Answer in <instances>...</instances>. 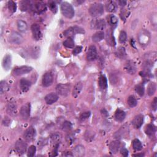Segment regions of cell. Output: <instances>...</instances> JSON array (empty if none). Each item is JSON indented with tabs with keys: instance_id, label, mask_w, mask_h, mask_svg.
Listing matches in <instances>:
<instances>
[{
	"instance_id": "obj_1",
	"label": "cell",
	"mask_w": 157,
	"mask_h": 157,
	"mask_svg": "<svg viewBox=\"0 0 157 157\" xmlns=\"http://www.w3.org/2000/svg\"><path fill=\"white\" fill-rule=\"evenodd\" d=\"M61 11L64 17L68 19H72L74 15L73 7L68 2H63L61 4Z\"/></svg>"
},
{
	"instance_id": "obj_2",
	"label": "cell",
	"mask_w": 157,
	"mask_h": 157,
	"mask_svg": "<svg viewBox=\"0 0 157 157\" xmlns=\"http://www.w3.org/2000/svg\"><path fill=\"white\" fill-rule=\"evenodd\" d=\"M90 14L93 17H98L104 13V6L101 3H95L89 8Z\"/></svg>"
},
{
	"instance_id": "obj_3",
	"label": "cell",
	"mask_w": 157,
	"mask_h": 157,
	"mask_svg": "<svg viewBox=\"0 0 157 157\" xmlns=\"http://www.w3.org/2000/svg\"><path fill=\"white\" fill-rule=\"evenodd\" d=\"M71 89V85L70 84L65 83L62 84L60 83L56 87V91H57V93L62 96H67L69 95V93Z\"/></svg>"
},
{
	"instance_id": "obj_4",
	"label": "cell",
	"mask_w": 157,
	"mask_h": 157,
	"mask_svg": "<svg viewBox=\"0 0 157 157\" xmlns=\"http://www.w3.org/2000/svg\"><path fill=\"white\" fill-rule=\"evenodd\" d=\"M32 70L33 68L30 66H22L14 68L13 71V74L15 76H19L29 73Z\"/></svg>"
},
{
	"instance_id": "obj_5",
	"label": "cell",
	"mask_w": 157,
	"mask_h": 157,
	"mask_svg": "<svg viewBox=\"0 0 157 157\" xmlns=\"http://www.w3.org/2000/svg\"><path fill=\"white\" fill-rule=\"evenodd\" d=\"M15 150L19 155L25 154L27 150V144L22 140H19L15 143Z\"/></svg>"
},
{
	"instance_id": "obj_6",
	"label": "cell",
	"mask_w": 157,
	"mask_h": 157,
	"mask_svg": "<svg viewBox=\"0 0 157 157\" xmlns=\"http://www.w3.org/2000/svg\"><path fill=\"white\" fill-rule=\"evenodd\" d=\"M9 41L13 44L19 45L24 41V39L22 36L18 33L17 32H13L9 36Z\"/></svg>"
},
{
	"instance_id": "obj_7",
	"label": "cell",
	"mask_w": 157,
	"mask_h": 157,
	"mask_svg": "<svg viewBox=\"0 0 157 157\" xmlns=\"http://www.w3.org/2000/svg\"><path fill=\"white\" fill-rule=\"evenodd\" d=\"M36 136V130L33 127H30L26 129L23 134V138L26 141L31 142L33 140Z\"/></svg>"
},
{
	"instance_id": "obj_8",
	"label": "cell",
	"mask_w": 157,
	"mask_h": 157,
	"mask_svg": "<svg viewBox=\"0 0 157 157\" xmlns=\"http://www.w3.org/2000/svg\"><path fill=\"white\" fill-rule=\"evenodd\" d=\"M30 107L31 106L30 103H27L21 107L20 114H21L22 118L23 120H27L29 119L30 116Z\"/></svg>"
},
{
	"instance_id": "obj_9",
	"label": "cell",
	"mask_w": 157,
	"mask_h": 157,
	"mask_svg": "<svg viewBox=\"0 0 157 157\" xmlns=\"http://www.w3.org/2000/svg\"><path fill=\"white\" fill-rule=\"evenodd\" d=\"M129 134V127L127 125L122 126L121 128L119 129L118 131H117L115 134V138L120 139L126 138L127 136H128Z\"/></svg>"
},
{
	"instance_id": "obj_10",
	"label": "cell",
	"mask_w": 157,
	"mask_h": 157,
	"mask_svg": "<svg viewBox=\"0 0 157 157\" xmlns=\"http://www.w3.org/2000/svg\"><path fill=\"white\" fill-rule=\"evenodd\" d=\"M106 26V22L104 21V19H96L95 21H93L91 23V28H92L99 30H103L105 29Z\"/></svg>"
},
{
	"instance_id": "obj_11",
	"label": "cell",
	"mask_w": 157,
	"mask_h": 157,
	"mask_svg": "<svg viewBox=\"0 0 157 157\" xmlns=\"http://www.w3.org/2000/svg\"><path fill=\"white\" fill-rule=\"evenodd\" d=\"M53 83V76L50 72H47L44 74L42 77V83L44 87H48L50 86Z\"/></svg>"
},
{
	"instance_id": "obj_12",
	"label": "cell",
	"mask_w": 157,
	"mask_h": 157,
	"mask_svg": "<svg viewBox=\"0 0 157 157\" xmlns=\"http://www.w3.org/2000/svg\"><path fill=\"white\" fill-rule=\"evenodd\" d=\"M97 57V50L95 46H90L87 54V59L88 61H93Z\"/></svg>"
},
{
	"instance_id": "obj_13",
	"label": "cell",
	"mask_w": 157,
	"mask_h": 157,
	"mask_svg": "<svg viewBox=\"0 0 157 157\" xmlns=\"http://www.w3.org/2000/svg\"><path fill=\"white\" fill-rule=\"evenodd\" d=\"M31 31L32 34H33V38L36 40V41H38L41 38V29H40V26L38 25V24H33L31 26Z\"/></svg>"
},
{
	"instance_id": "obj_14",
	"label": "cell",
	"mask_w": 157,
	"mask_h": 157,
	"mask_svg": "<svg viewBox=\"0 0 157 157\" xmlns=\"http://www.w3.org/2000/svg\"><path fill=\"white\" fill-rule=\"evenodd\" d=\"M144 122V116L141 114L136 115L132 121V125L135 128L139 129L142 125Z\"/></svg>"
},
{
	"instance_id": "obj_15",
	"label": "cell",
	"mask_w": 157,
	"mask_h": 157,
	"mask_svg": "<svg viewBox=\"0 0 157 157\" xmlns=\"http://www.w3.org/2000/svg\"><path fill=\"white\" fill-rule=\"evenodd\" d=\"M7 113L11 115H16L17 112V104L14 101H11L7 104Z\"/></svg>"
},
{
	"instance_id": "obj_16",
	"label": "cell",
	"mask_w": 157,
	"mask_h": 157,
	"mask_svg": "<svg viewBox=\"0 0 157 157\" xmlns=\"http://www.w3.org/2000/svg\"><path fill=\"white\" fill-rule=\"evenodd\" d=\"M32 10H34L39 13H43V12L46 10V4L42 1H38L33 4V8Z\"/></svg>"
},
{
	"instance_id": "obj_17",
	"label": "cell",
	"mask_w": 157,
	"mask_h": 157,
	"mask_svg": "<svg viewBox=\"0 0 157 157\" xmlns=\"http://www.w3.org/2000/svg\"><path fill=\"white\" fill-rule=\"evenodd\" d=\"M31 85V82L26 79L23 78L20 81V88L23 92H26L28 91Z\"/></svg>"
},
{
	"instance_id": "obj_18",
	"label": "cell",
	"mask_w": 157,
	"mask_h": 157,
	"mask_svg": "<svg viewBox=\"0 0 157 157\" xmlns=\"http://www.w3.org/2000/svg\"><path fill=\"white\" fill-rule=\"evenodd\" d=\"M85 148L82 145H78V146H76L74 148L73 151H72V155L75 156L81 157L85 155Z\"/></svg>"
},
{
	"instance_id": "obj_19",
	"label": "cell",
	"mask_w": 157,
	"mask_h": 157,
	"mask_svg": "<svg viewBox=\"0 0 157 157\" xmlns=\"http://www.w3.org/2000/svg\"><path fill=\"white\" fill-rule=\"evenodd\" d=\"M125 69L127 72L131 75L134 74L136 72V64L132 61H129L127 63L125 66Z\"/></svg>"
},
{
	"instance_id": "obj_20",
	"label": "cell",
	"mask_w": 157,
	"mask_h": 157,
	"mask_svg": "<svg viewBox=\"0 0 157 157\" xmlns=\"http://www.w3.org/2000/svg\"><path fill=\"white\" fill-rule=\"evenodd\" d=\"M58 99V95L54 93H51L48 94L45 97V101L47 104H52L57 102Z\"/></svg>"
},
{
	"instance_id": "obj_21",
	"label": "cell",
	"mask_w": 157,
	"mask_h": 157,
	"mask_svg": "<svg viewBox=\"0 0 157 157\" xmlns=\"http://www.w3.org/2000/svg\"><path fill=\"white\" fill-rule=\"evenodd\" d=\"M11 63H12V58L10 55H6L5 57H4L2 62V65L4 69L6 71L9 70L11 66Z\"/></svg>"
},
{
	"instance_id": "obj_22",
	"label": "cell",
	"mask_w": 157,
	"mask_h": 157,
	"mask_svg": "<svg viewBox=\"0 0 157 157\" xmlns=\"http://www.w3.org/2000/svg\"><path fill=\"white\" fill-rule=\"evenodd\" d=\"M120 147V142L119 140H114L112 141L109 146V149L111 154H115L117 153Z\"/></svg>"
},
{
	"instance_id": "obj_23",
	"label": "cell",
	"mask_w": 157,
	"mask_h": 157,
	"mask_svg": "<svg viewBox=\"0 0 157 157\" xmlns=\"http://www.w3.org/2000/svg\"><path fill=\"white\" fill-rule=\"evenodd\" d=\"M126 117V114L123 111L120 109H117L115 113V119L117 122H122L125 120Z\"/></svg>"
},
{
	"instance_id": "obj_24",
	"label": "cell",
	"mask_w": 157,
	"mask_h": 157,
	"mask_svg": "<svg viewBox=\"0 0 157 157\" xmlns=\"http://www.w3.org/2000/svg\"><path fill=\"white\" fill-rule=\"evenodd\" d=\"M83 88V84L81 82H78L74 85V87L73 88V91H72V96L74 98H77L79 96V95L80 93Z\"/></svg>"
},
{
	"instance_id": "obj_25",
	"label": "cell",
	"mask_w": 157,
	"mask_h": 157,
	"mask_svg": "<svg viewBox=\"0 0 157 157\" xmlns=\"http://www.w3.org/2000/svg\"><path fill=\"white\" fill-rule=\"evenodd\" d=\"M33 3L30 1H23L21 3V9L23 11L32 10Z\"/></svg>"
},
{
	"instance_id": "obj_26",
	"label": "cell",
	"mask_w": 157,
	"mask_h": 157,
	"mask_svg": "<svg viewBox=\"0 0 157 157\" xmlns=\"http://www.w3.org/2000/svg\"><path fill=\"white\" fill-rule=\"evenodd\" d=\"M99 86L102 90H105L107 88V80L105 76L101 75L99 78Z\"/></svg>"
},
{
	"instance_id": "obj_27",
	"label": "cell",
	"mask_w": 157,
	"mask_h": 157,
	"mask_svg": "<svg viewBox=\"0 0 157 157\" xmlns=\"http://www.w3.org/2000/svg\"><path fill=\"white\" fill-rule=\"evenodd\" d=\"M104 38V33L103 31L96 32L95 34L92 36V41L95 42H99L101 41Z\"/></svg>"
},
{
	"instance_id": "obj_28",
	"label": "cell",
	"mask_w": 157,
	"mask_h": 157,
	"mask_svg": "<svg viewBox=\"0 0 157 157\" xmlns=\"http://www.w3.org/2000/svg\"><path fill=\"white\" fill-rule=\"evenodd\" d=\"M145 132L148 136L154 135L156 132V128L152 124H148L145 128Z\"/></svg>"
},
{
	"instance_id": "obj_29",
	"label": "cell",
	"mask_w": 157,
	"mask_h": 157,
	"mask_svg": "<svg viewBox=\"0 0 157 157\" xmlns=\"http://www.w3.org/2000/svg\"><path fill=\"white\" fill-rule=\"evenodd\" d=\"M61 139H62V135L60 133H58V132H55V133L52 134L50 137L51 142L54 144L55 145L58 144Z\"/></svg>"
},
{
	"instance_id": "obj_30",
	"label": "cell",
	"mask_w": 157,
	"mask_h": 157,
	"mask_svg": "<svg viewBox=\"0 0 157 157\" xmlns=\"http://www.w3.org/2000/svg\"><path fill=\"white\" fill-rule=\"evenodd\" d=\"M76 34L74 27H70L63 32V35L68 38H73Z\"/></svg>"
},
{
	"instance_id": "obj_31",
	"label": "cell",
	"mask_w": 157,
	"mask_h": 157,
	"mask_svg": "<svg viewBox=\"0 0 157 157\" xmlns=\"http://www.w3.org/2000/svg\"><path fill=\"white\" fill-rule=\"evenodd\" d=\"M156 89V85L155 82H150L147 87V93L149 96L154 95Z\"/></svg>"
},
{
	"instance_id": "obj_32",
	"label": "cell",
	"mask_w": 157,
	"mask_h": 157,
	"mask_svg": "<svg viewBox=\"0 0 157 157\" xmlns=\"http://www.w3.org/2000/svg\"><path fill=\"white\" fill-rule=\"evenodd\" d=\"M17 27L20 31L25 32L28 28V25L25 21H23L22 20H19L17 21Z\"/></svg>"
},
{
	"instance_id": "obj_33",
	"label": "cell",
	"mask_w": 157,
	"mask_h": 157,
	"mask_svg": "<svg viewBox=\"0 0 157 157\" xmlns=\"http://www.w3.org/2000/svg\"><path fill=\"white\" fill-rule=\"evenodd\" d=\"M106 11L109 13H112L114 12L116 9V4L114 1H108L106 5Z\"/></svg>"
},
{
	"instance_id": "obj_34",
	"label": "cell",
	"mask_w": 157,
	"mask_h": 157,
	"mask_svg": "<svg viewBox=\"0 0 157 157\" xmlns=\"http://www.w3.org/2000/svg\"><path fill=\"white\" fill-rule=\"evenodd\" d=\"M132 147L136 151H140L142 149V144L138 139H135L132 141Z\"/></svg>"
},
{
	"instance_id": "obj_35",
	"label": "cell",
	"mask_w": 157,
	"mask_h": 157,
	"mask_svg": "<svg viewBox=\"0 0 157 157\" xmlns=\"http://www.w3.org/2000/svg\"><path fill=\"white\" fill-rule=\"evenodd\" d=\"M9 86L8 85V83L5 80L1 81V82H0V92H1V93H4L5 92L9 90Z\"/></svg>"
},
{
	"instance_id": "obj_36",
	"label": "cell",
	"mask_w": 157,
	"mask_h": 157,
	"mask_svg": "<svg viewBox=\"0 0 157 157\" xmlns=\"http://www.w3.org/2000/svg\"><path fill=\"white\" fill-rule=\"evenodd\" d=\"M74 42L72 38H68L63 42V46L67 48H70V49H72L74 47Z\"/></svg>"
},
{
	"instance_id": "obj_37",
	"label": "cell",
	"mask_w": 157,
	"mask_h": 157,
	"mask_svg": "<svg viewBox=\"0 0 157 157\" xmlns=\"http://www.w3.org/2000/svg\"><path fill=\"white\" fill-rule=\"evenodd\" d=\"M127 103H128V105L130 107H134L136 106L137 104H138L136 99L134 98V96H129L128 98Z\"/></svg>"
},
{
	"instance_id": "obj_38",
	"label": "cell",
	"mask_w": 157,
	"mask_h": 157,
	"mask_svg": "<svg viewBox=\"0 0 157 157\" xmlns=\"http://www.w3.org/2000/svg\"><path fill=\"white\" fill-rule=\"evenodd\" d=\"M7 8L12 13H14L17 10V5L16 3L13 1H9L7 2Z\"/></svg>"
},
{
	"instance_id": "obj_39",
	"label": "cell",
	"mask_w": 157,
	"mask_h": 157,
	"mask_svg": "<svg viewBox=\"0 0 157 157\" xmlns=\"http://www.w3.org/2000/svg\"><path fill=\"white\" fill-rule=\"evenodd\" d=\"M48 6H49V7L50 10L52 12V13L55 14L57 13L58 11V7L57 4L55 1H50L49 2V4H48Z\"/></svg>"
},
{
	"instance_id": "obj_40",
	"label": "cell",
	"mask_w": 157,
	"mask_h": 157,
	"mask_svg": "<svg viewBox=\"0 0 157 157\" xmlns=\"http://www.w3.org/2000/svg\"><path fill=\"white\" fill-rule=\"evenodd\" d=\"M135 91L140 96H143L144 95V87L141 84H139L135 87Z\"/></svg>"
},
{
	"instance_id": "obj_41",
	"label": "cell",
	"mask_w": 157,
	"mask_h": 157,
	"mask_svg": "<svg viewBox=\"0 0 157 157\" xmlns=\"http://www.w3.org/2000/svg\"><path fill=\"white\" fill-rule=\"evenodd\" d=\"M62 130L64 131H69L72 129V124L69 121L64 122L62 125Z\"/></svg>"
},
{
	"instance_id": "obj_42",
	"label": "cell",
	"mask_w": 157,
	"mask_h": 157,
	"mask_svg": "<svg viewBox=\"0 0 157 157\" xmlns=\"http://www.w3.org/2000/svg\"><path fill=\"white\" fill-rule=\"evenodd\" d=\"M94 137H95L94 132L88 131L85 132V138L87 141H88V142L91 141V140L94 139Z\"/></svg>"
},
{
	"instance_id": "obj_43",
	"label": "cell",
	"mask_w": 157,
	"mask_h": 157,
	"mask_svg": "<svg viewBox=\"0 0 157 157\" xmlns=\"http://www.w3.org/2000/svg\"><path fill=\"white\" fill-rule=\"evenodd\" d=\"M116 54L119 58H123L124 57H125L126 52H125V48L123 47H119L117 51Z\"/></svg>"
},
{
	"instance_id": "obj_44",
	"label": "cell",
	"mask_w": 157,
	"mask_h": 157,
	"mask_svg": "<svg viewBox=\"0 0 157 157\" xmlns=\"http://www.w3.org/2000/svg\"><path fill=\"white\" fill-rule=\"evenodd\" d=\"M127 39V35L126 32L124 31H122L121 32H120V36H119V42L120 43L123 44V43L126 42Z\"/></svg>"
},
{
	"instance_id": "obj_45",
	"label": "cell",
	"mask_w": 157,
	"mask_h": 157,
	"mask_svg": "<svg viewBox=\"0 0 157 157\" xmlns=\"http://www.w3.org/2000/svg\"><path fill=\"white\" fill-rule=\"evenodd\" d=\"M36 148L34 146H31L28 150V152H27V156H34L35 154H36Z\"/></svg>"
},
{
	"instance_id": "obj_46",
	"label": "cell",
	"mask_w": 157,
	"mask_h": 157,
	"mask_svg": "<svg viewBox=\"0 0 157 157\" xmlns=\"http://www.w3.org/2000/svg\"><path fill=\"white\" fill-rule=\"evenodd\" d=\"M109 22L112 26H116L118 23V19L114 15H111L109 17Z\"/></svg>"
},
{
	"instance_id": "obj_47",
	"label": "cell",
	"mask_w": 157,
	"mask_h": 157,
	"mask_svg": "<svg viewBox=\"0 0 157 157\" xmlns=\"http://www.w3.org/2000/svg\"><path fill=\"white\" fill-rule=\"evenodd\" d=\"M107 42L111 44L112 46H115V40L113 38V36L112 35V33H110V32H108L107 34Z\"/></svg>"
},
{
	"instance_id": "obj_48",
	"label": "cell",
	"mask_w": 157,
	"mask_h": 157,
	"mask_svg": "<svg viewBox=\"0 0 157 157\" xmlns=\"http://www.w3.org/2000/svg\"><path fill=\"white\" fill-rule=\"evenodd\" d=\"M90 114H91L90 112H83V113L80 116V120H82V121H84V120H85L88 118H89Z\"/></svg>"
},
{
	"instance_id": "obj_49",
	"label": "cell",
	"mask_w": 157,
	"mask_h": 157,
	"mask_svg": "<svg viewBox=\"0 0 157 157\" xmlns=\"http://www.w3.org/2000/svg\"><path fill=\"white\" fill-rule=\"evenodd\" d=\"M82 47L77 46L74 49L73 52H72V54H73L74 55H77L82 52Z\"/></svg>"
},
{
	"instance_id": "obj_50",
	"label": "cell",
	"mask_w": 157,
	"mask_h": 157,
	"mask_svg": "<svg viewBox=\"0 0 157 157\" xmlns=\"http://www.w3.org/2000/svg\"><path fill=\"white\" fill-rule=\"evenodd\" d=\"M110 80H111V82L112 83V84H115V83H117L118 82V78L116 76H115L114 74H112L111 77H110Z\"/></svg>"
},
{
	"instance_id": "obj_51",
	"label": "cell",
	"mask_w": 157,
	"mask_h": 157,
	"mask_svg": "<svg viewBox=\"0 0 157 157\" xmlns=\"http://www.w3.org/2000/svg\"><path fill=\"white\" fill-rule=\"evenodd\" d=\"M74 29L75 30L76 33H80V34H83L85 33V31L83 28L80 27H78V26H74Z\"/></svg>"
},
{
	"instance_id": "obj_52",
	"label": "cell",
	"mask_w": 157,
	"mask_h": 157,
	"mask_svg": "<svg viewBox=\"0 0 157 157\" xmlns=\"http://www.w3.org/2000/svg\"><path fill=\"white\" fill-rule=\"evenodd\" d=\"M120 153H121V154L124 156H127L128 155V150L125 147H122L121 149H120Z\"/></svg>"
},
{
	"instance_id": "obj_53",
	"label": "cell",
	"mask_w": 157,
	"mask_h": 157,
	"mask_svg": "<svg viewBox=\"0 0 157 157\" xmlns=\"http://www.w3.org/2000/svg\"><path fill=\"white\" fill-rule=\"evenodd\" d=\"M152 109L154 111L156 110V107H157V98H155L154 101H153L152 104Z\"/></svg>"
},
{
	"instance_id": "obj_54",
	"label": "cell",
	"mask_w": 157,
	"mask_h": 157,
	"mask_svg": "<svg viewBox=\"0 0 157 157\" xmlns=\"http://www.w3.org/2000/svg\"><path fill=\"white\" fill-rule=\"evenodd\" d=\"M3 123L4 124V125L9 126L11 123V120L8 117H5V119H4Z\"/></svg>"
},
{
	"instance_id": "obj_55",
	"label": "cell",
	"mask_w": 157,
	"mask_h": 157,
	"mask_svg": "<svg viewBox=\"0 0 157 157\" xmlns=\"http://www.w3.org/2000/svg\"><path fill=\"white\" fill-rule=\"evenodd\" d=\"M66 139H67V141L68 142V143L72 144V141H73V140H74V136L72 135H68L66 137Z\"/></svg>"
},
{
	"instance_id": "obj_56",
	"label": "cell",
	"mask_w": 157,
	"mask_h": 157,
	"mask_svg": "<svg viewBox=\"0 0 157 157\" xmlns=\"http://www.w3.org/2000/svg\"><path fill=\"white\" fill-rule=\"evenodd\" d=\"M119 5L120 6H125L126 5V4H127V1H119Z\"/></svg>"
},
{
	"instance_id": "obj_57",
	"label": "cell",
	"mask_w": 157,
	"mask_h": 157,
	"mask_svg": "<svg viewBox=\"0 0 157 157\" xmlns=\"http://www.w3.org/2000/svg\"><path fill=\"white\" fill-rule=\"evenodd\" d=\"M144 155L142 154H136V155H133V156H144Z\"/></svg>"
}]
</instances>
